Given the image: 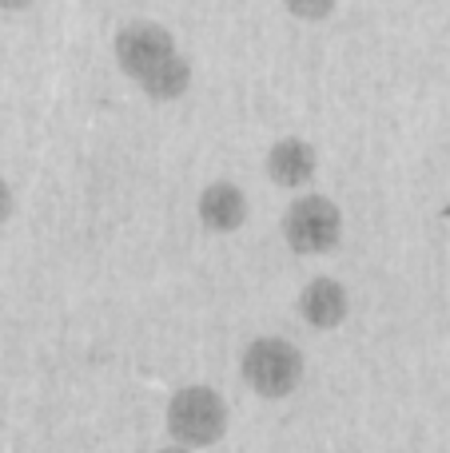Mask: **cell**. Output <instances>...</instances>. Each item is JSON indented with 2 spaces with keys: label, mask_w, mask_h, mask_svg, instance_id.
<instances>
[{
  "label": "cell",
  "mask_w": 450,
  "mask_h": 453,
  "mask_svg": "<svg viewBox=\"0 0 450 453\" xmlns=\"http://www.w3.org/2000/svg\"><path fill=\"white\" fill-rule=\"evenodd\" d=\"M32 0H0V8H4V12H20V8H28Z\"/></svg>",
  "instance_id": "cell-11"
},
{
  "label": "cell",
  "mask_w": 450,
  "mask_h": 453,
  "mask_svg": "<svg viewBox=\"0 0 450 453\" xmlns=\"http://www.w3.org/2000/svg\"><path fill=\"white\" fill-rule=\"evenodd\" d=\"M159 453H191L188 446H180V441H175V446H167V449H159Z\"/></svg>",
  "instance_id": "cell-12"
},
{
  "label": "cell",
  "mask_w": 450,
  "mask_h": 453,
  "mask_svg": "<svg viewBox=\"0 0 450 453\" xmlns=\"http://www.w3.org/2000/svg\"><path fill=\"white\" fill-rule=\"evenodd\" d=\"M299 314H303V322H307V326H315V330L343 326V319L351 314L347 287H343L339 279H331V274L311 279L307 287L299 290Z\"/></svg>",
  "instance_id": "cell-6"
},
{
  "label": "cell",
  "mask_w": 450,
  "mask_h": 453,
  "mask_svg": "<svg viewBox=\"0 0 450 453\" xmlns=\"http://www.w3.org/2000/svg\"><path fill=\"white\" fill-rule=\"evenodd\" d=\"M112 52H116L120 72L140 84L151 68H159V64H164L167 56H175L180 48H175V36L164 28V24L128 20V24H120L116 36H112Z\"/></svg>",
  "instance_id": "cell-4"
},
{
  "label": "cell",
  "mask_w": 450,
  "mask_h": 453,
  "mask_svg": "<svg viewBox=\"0 0 450 453\" xmlns=\"http://www.w3.org/2000/svg\"><path fill=\"white\" fill-rule=\"evenodd\" d=\"M263 167H268V180L275 183V188L295 191V188H307V183L315 180L319 151H315V143L299 140V135H283V140H275L268 148Z\"/></svg>",
  "instance_id": "cell-5"
},
{
  "label": "cell",
  "mask_w": 450,
  "mask_h": 453,
  "mask_svg": "<svg viewBox=\"0 0 450 453\" xmlns=\"http://www.w3.org/2000/svg\"><path fill=\"white\" fill-rule=\"evenodd\" d=\"M8 215H12V188H8L4 175H0V226L8 223Z\"/></svg>",
  "instance_id": "cell-10"
},
{
  "label": "cell",
  "mask_w": 450,
  "mask_h": 453,
  "mask_svg": "<svg viewBox=\"0 0 450 453\" xmlns=\"http://www.w3.org/2000/svg\"><path fill=\"white\" fill-rule=\"evenodd\" d=\"M283 8L303 24H319L339 8V0H283Z\"/></svg>",
  "instance_id": "cell-9"
},
{
  "label": "cell",
  "mask_w": 450,
  "mask_h": 453,
  "mask_svg": "<svg viewBox=\"0 0 450 453\" xmlns=\"http://www.w3.org/2000/svg\"><path fill=\"white\" fill-rule=\"evenodd\" d=\"M140 88H144V96H148V100H156V104L180 100V96L191 88V60L183 52L167 56L159 68H151L148 76L140 80Z\"/></svg>",
  "instance_id": "cell-8"
},
{
  "label": "cell",
  "mask_w": 450,
  "mask_h": 453,
  "mask_svg": "<svg viewBox=\"0 0 450 453\" xmlns=\"http://www.w3.org/2000/svg\"><path fill=\"white\" fill-rule=\"evenodd\" d=\"M303 370H307L303 350L279 334L252 338L244 358H239V374H244V382L260 398H287V394H295L303 382Z\"/></svg>",
  "instance_id": "cell-1"
},
{
  "label": "cell",
  "mask_w": 450,
  "mask_h": 453,
  "mask_svg": "<svg viewBox=\"0 0 450 453\" xmlns=\"http://www.w3.org/2000/svg\"><path fill=\"white\" fill-rule=\"evenodd\" d=\"M196 215H199V223H204L207 231H215V234L239 231V226L247 223V196H244V188H239V183H231V180L207 183V188L199 191V199H196Z\"/></svg>",
  "instance_id": "cell-7"
},
{
  "label": "cell",
  "mask_w": 450,
  "mask_h": 453,
  "mask_svg": "<svg viewBox=\"0 0 450 453\" xmlns=\"http://www.w3.org/2000/svg\"><path fill=\"white\" fill-rule=\"evenodd\" d=\"M283 239L295 255H327L343 239V211L327 196H299L283 211Z\"/></svg>",
  "instance_id": "cell-3"
},
{
  "label": "cell",
  "mask_w": 450,
  "mask_h": 453,
  "mask_svg": "<svg viewBox=\"0 0 450 453\" xmlns=\"http://www.w3.org/2000/svg\"><path fill=\"white\" fill-rule=\"evenodd\" d=\"M167 434L188 449H207L228 434V402L212 386H183L167 398Z\"/></svg>",
  "instance_id": "cell-2"
}]
</instances>
